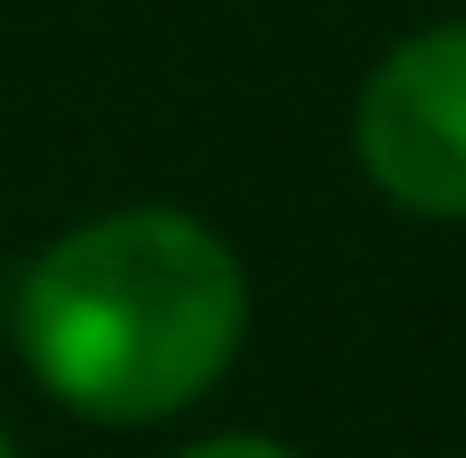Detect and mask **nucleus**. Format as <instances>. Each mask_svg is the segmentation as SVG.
<instances>
[{
    "instance_id": "2",
    "label": "nucleus",
    "mask_w": 466,
    "mask_h": 458,
    "mask_svg": "<svg viewBox=\"0 0 466 458\" xmlns=\"http://www.w3.org/2000/svg\"><path fill=\"white\" fill-rule=\"evenodd\" d=\"M354 156L406 217L466 225V17L423 26L371 61L354 96Z\"/></svg>"
},
{
    "instance_id": "1",
    "label": "nucleus",
    "mask_w": 466,
    "mask_h": 458,
    "mask_svg": "<svg viewBox=\"0 0 466 458\" xmlns=\"http://www.w3.org/2000/svg\"><path fill=\"white\" fill-rule=\"evenodd\" d=\"M250 277L190 208H113L52 242L17 286V346L61 407L165 424L242 355Z\"/></svg>"
},
{
    "instance_id": "3",
    "label": "nucleus",
    "mask_w": 466,
    "mask_h": 458,
    "mask_svg": "<svg viewBox=\"0 0 466 458\" xmlns=\"http://www.w3.org/2000/svg\"><path fill=\"white\" fill-rule=\"evenodd\" d=\"M182 458H294V450L259 442V433H217V442H199V450H182Z\"/></svg>"
},
{
    "instance_id": "4",
    "label": "nucleus",
    "mask_w": 466,
    "mask_h": 458,
    "mask_svg": "<svg viewBox=\"0 0 466 458\" xmlns=\"http://www.w3.org/2000/svg\"><path fill=\"white\" fill-rule=\"evenodd\" d=\"M0 458H9V433H0Z\"/></svg>"
}]
</instances>
